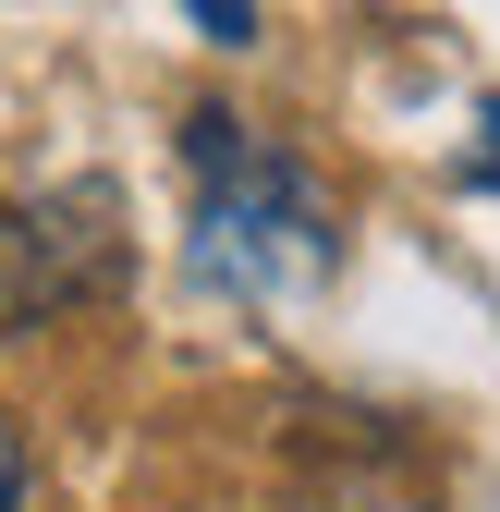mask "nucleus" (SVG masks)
<instances>
[{"label": "nucleus", "mask_w": 500, "mask_h": 512, "mask_svg": "<svg viewBox=\"0 0 500 512\" xmlns=\"http://www.w3.org/2000/svg\"><path fill=\"white\" fill-rule=\"evenodd\" d=\"M476 135H488V147L464 159V183H500V110H476Z\"/></svg>", "instance_id": "obj_4"}, {"label": "nucleus", "mask_w": 500, "mask_h": 512, "mask_svg": "<svg viewBox=\"0 0 500 512\" xmlns=\"http://www.w3.org/2000/svg\"><path fill=\"white\" fill-rule=\"evenodd\" d=\"M0 512H25V439L0 427Z\"/></svg>", "instance_id": "obj_3"}, {"label": "nucleus", "mask_w": 500, "mask_h": 512, "mask_svg": "<svg viewBox=\"0 0 500 512\" xmlns=\"http://www.w3.org/2000/svg\"><path fill=\"white\" fill-rule=\"evenodd\" d=\"M183 159H196V269L220 293H318L330 281L342 220L281 147H257L208 98V110H183Z\"/></svg>", "instance_id": "obj_1"}, {"label": "nucleus", "mask_w": 500, "mask_h": 512, "mask_svg": "<svg viewBox=\"0 0 500 512\" xmlns=\"http://www.w3.org/2000/svg\"><path fill=\"white\" fill-rule=\"evenodd\" d=\"M183 13H196L220 49H244V37H257V0H183Z\"/></svg>", "instance_id": "obj_2"}]
</instances>
